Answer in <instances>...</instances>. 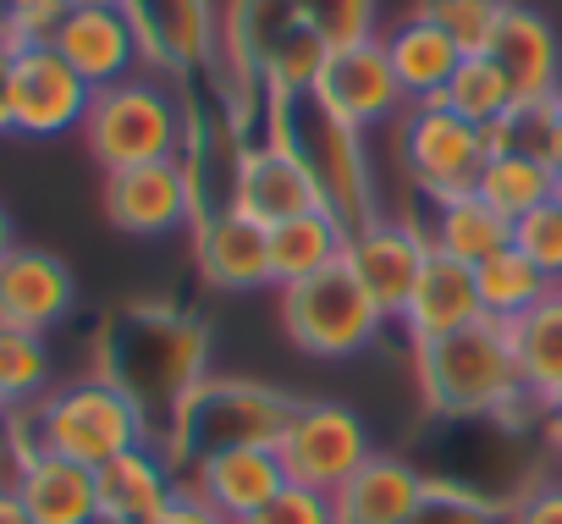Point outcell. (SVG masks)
Listing matches in <instances>:
<instances>
[{
	"instance_id": "obj_1",
	"label": "cell",
	"mask_w": 562,
	"mask_h": 524,
	"mask_svg": "<svg viewBox=\"0 0 562 524\" xmlns=\"http://www.w3.org/2000/svg\"><path fill=\"white\" fill-rule=\"evenodd\" d=\"M0 425H7L12 458L56 453V458H72V464H89V469H100V464L155 442L149 414L100 370L50 387L34 409L0 414Z\"/></svg>"
},
{
	"instance_id": "obj_12",
	"label": "cell",
	"mask_w": 562,
	"mask_h": 524,
	"mask_svg": "<svg viewBox=\"0 0 562 524\" xmlns=\"http://www.w3.org/2000/svg\"><path fill=\"white\" fill-rule=\"evenodd\" d=\"M94 89L61 62L56 45H23L12 56V133L56 138L83 127Z\"/></svg>"
},
{
	"instance_id": "obj_4",
	"label": "cell",
	"mask_w": 562,
	"mask_h": 524,
	"mask_svg": "<svg viewBox=\"0 0 562 524\" xmlns=\"http://www.w3.org/2000/svg\"><path fill=\"white\" fill-rule=\"evenodd\" d=\"M265 105H270V133H265V138L288 144V149L304 160V171L315 177L326 210H331L348 232L364 226V221H375V215H386V210L375 204L370 155H364V138H359L353 122H342L315 89H304V94H276V100H265Z\"/></svg>"
},
{
	"instance_id": "obj_46",
	"label": "cell",
	"mask_w": 562,
	"mask_h": 524,
	"mask_svg": "<svg viewBox=\"0 0 562 524\" xmlns=\"http://www.w3.org/2000/svg\"><path fill=\"white\" fill-rule=\"evenodd\" d=\"M12 248H18V226H12V210L0 204V259H7Z\"/></svg>"
},
{
	"instance_id": "obj_5",
	"label": "cell",
	"mask_w": 562,
	"mask_h": 524,
	"mask_svg": "<svg viewBox=\"0 0 562 524\" xmlns=\"http://www.w3.org/2000/svg\"><path fill=\"white\" fill-rule=\"evenodd\" d=\"M83 149L94 155V166L127 171V166H155V160H182L188 144V105L155 78V73H133L122 83L94 89L89 116H83Z\"/></svg>"
},
{
	"instance_id": "obj_3",
	"label": "cell",
	"mask_w": 562,
	"mask_h": 524,
	"mask_svg": "<svg viewBox=\"0 0 562 524\" xmlns=\"http://www.w3.org/2000/svg\"><path fill=\"white\" fill-rule=\"evenodd\" d=\"M414 370L430 414L447 420H491L524 403L513 332L502 321H474L436 343H414Z\"/></svg>"
},
{
	"instance_id": "obj_38",
	"label": "cell",
	"mask_w": 562,
	"mask_h": 524,
	"mask_svg": "<svg viewBox=\"0 0 562 524\" xmlns=\"http://www.w3.org/2000/svg\"><path fill=\"white\" fill-rule=\"evenodd\" d=\"M299 12L331 51L375 40V0H299Z\"/></svg>"
},
{
	"instance_id": "obj_49",
	"label": "cell",
	"mask_w": 562,
	"mask_h": 524,
	"mask_svg": "<svg viewBox=\"0 0 562 524\" xmlns=\"http://www.w3.org/2000/svg\"><path fill=\"white\" fill-rule=\"evenodd\" d=\"M557 409H562V403H557Z\"/></svg>"
},
{
	"instance_id": "obj_27",
	"label": "cell",
	"mask_w": 562,
	"mask_h": 524,
	"mask_svg": "<svg viewBox=\"0 0 562 524\" xmlns=\"http://www.w3.org/2000/svg\"><path fill=\"white\" fill-rule=\"evenodd\" d=\"M507 332H513V354L524 376V403L551 414L562 403V293H546Z\"/></svg>"
},
{
	"instance_id": "obj_37",
	"label": "cell",
	"mask_w": 562,
	"mask_h": 524,
	"mask_svg": "<svg viewBox=\"0 0 562 524\" xmlns=\"http://www.w3.org/2000/svg\"><path fill=\"white\" fill-rule=\"evenodd\" d=\"M502 519H507V508H496L452 480H430L408 524H502Z\"/></svg>"
},
{
	"instance_id": "obj_2",
	"label": "cell",
	"mask_w": 562,
	"mask_h": 524,
	"mask_svg": "<svg viewBox=\"0 0 562 524\" xmlns=\"http://www.w3.org/2000/svg\"><path fill=\"white\" fill-rule=\"evenodd\" d=\"M100 376H111L149 414V425L171 420L204 381V326L160 304L116 310L100 332Z\"/></svg>"
},
{
	"instance_id": "obj_18",
	"label": "cell",
	"mask_w": 562,
	"mask_h": 524,
	"mask_svg": "<svg viewBox=\"0 0 562 524\" xmlns=\"http://www.w3.org/2000/svg\"><path fill=\"white\" fill-rule=\"evenodd\" d=\"M182 491H193L204 508H215L226 524L259 513L281 486H288V469H281L276 447H221V453H199L182 464Z\"/></svg>"
},
{
	"instance_id": "obj_7",
	"label": "cell",
	"mask_w": 562,
	"mask_h": 524,
	"mask_svg": "<svg viewBox=\"0 0 562 524\" xmlns=\"http://www.w3.org/2000/svg\"><path fill=\"white\" fill-rule=\"evenodd\" d=\"M276 315L288 343L315 359H353L386 332V310L364 293V282L348 271V259H337L331 271L310 282L276 288Z\"/></svg>"
},
{
	"instance_id": "obj_13",
	"label": "cell",
	"mask_w": 562,
	"mask_h": 524,
	"mask_svg": "<svg viewBox=\"0 0 562 524\" xmlns=\"http://www.w3.org/2000/svg\"><path fill=\"white\" fill-rule=\"evenodd\" d=\"M304 29L299 0H226L221 12V67H226V100L243 111L248 94H265L270 56Z\"/></svg>"
},
{
	"instance_id": "obj_6",
	"label": "cell",
	"mask_w": 562,
	"mask_h": 524,
	"mask_svg": "<svg viewBox=\"0 0 562 524\" xmlns=\"http://www.w3.org/2000/svg\"><path fill=\"white\" fill-rule=\"evenodd\" d=\"M299 398L259 387V381H237V376H204L182 409L171 414V447L177 458H199V453H221V447H276L281 431L293 425Z\"/></svg>"
},
{
	"instance_id": "obj_39",
	"label": "cell",
	"mask_w": 562,
	"mask_h": 524,
	"mask_svg": "<svg viewBox=\"0 0 562 524\" xmlns=\"http://www.w3.org/2000/svg\"><path fill=\"white\" fill-rule=\"evenodd\" d=\"M67 12H72V0H0V40L12 51L50 45Z\"/></svg>"
},
{
	"instance_id": "obj_44",
	"label": "cell",
	"mask_w": 562,
	"mask_h": 524,
	"mask_svg": "<svg viewBox=\"0 0 562 524\" xmlns=\"http://www.w3.org/2000/svg\"><path fill=\"white\" fill-rule=\"evenodd\" d=\"M0 524H34L29 519V508H23V497L7 486V491H0Z\"/></svg>"
},
{
	"instance_id": "obj_35",
	"label": "cell",
	"mask_w": 562,
	"mask_h": 524,
	"mask_svg": "<svg viewBox=\"0 0 562 524\" xmlns=\"http://www.w3.org/2000/svg\"><path fill=\"white\" fill-rule=\"evenodd\" d=\"M513 0H419V18H430L436 29H447L463 56H480L496 34V23L507 18Z\"/></svg>"
},
{
	"instance_id": "obj_47",
	"label": "cell",
	"mask_w": 562,
	"mask_h": 524,
	"mask_svg": "<svg viewBox=\"0 0 562 524\" xmlns=\"http://www.w3.org/2000/svg\"><path fill=\"white\" fill-rule=\"evenodd\" d=\"M546 436H551V447H557V458H562V409L546 414Z\"/></svg>"
},
{
	"instance_id": "obj_14",
	"label": "cell",
	"mask_w": 562,
	"mask_h": 524,
	"mask_svg": "<svg viewBox=\"0 0 562 524\" xmlns=\"http://www.w3.org/2000/svg\"><path fill=\"white\" fill-rule=\"evenodd\" d=\"M105 215L127 237H171L199 221L193 182L182 160H155V166H127L105 177Z\"/></svg>"
},
{
	"instance_id": "obj_41",
	"label": "cell",
	"mask_w": 562,
	"mask_h": 524,
	"mask_svg": "<svg viewBox=\"0 0 562 524\" xmlns=\"http://www.w3.org/2000/svg\"><path fill=\"white\" fill-rule=\"evenodd\" d=\"M502 524H562V480H540L507 502Z\"/></svg>"
},
{
	"instance_id": "obj_36",
	"label": "cell",
	"mask_w": 562,
	"mask_h": 524,
	"mask_svg": "<svg viewBox=\"0 0 562 524\" xmlns=\"http://www.w3.org/2000/svg\"><path fill=\"white\" fill-rule=\"evenodd\" d=\"M513 248L529 259V266L551 282V288H562V204H540V210H529V215H518L513 221Z\"/></svg>"
},
{
	"instance_id": "obj_8",
	"label": "cell",
	"mask_w": 562,
	"mask_h": 524,
	"mask_svg": "<svg viewBox=\"0 0 562 524\" xmlns=\"http://www.w3.org/2000/svg\"><path fill=\"white\" fill-rule=\"evenodd\" d=\"M403 166H408V182L430 199V204H447V199H463V193H480V171L491 160V144H485V127L452 116L441 100H425V105H408L403 111Z\"/></svg>"
},
{
	"instance_id": "obj_32",
	"label": "cell",
	"mask_w": 562,
	"mask_h": 524,
	"mask_svg": "<svg viewBox=\"0 0 562 524\" xmlns=\"http://www.w3.org/2000/svg\"><path fill=\"white\" fill-rule=\"evenodd\" d=\"M50 392V348L34 332L0 326V414L34 409Z\"/></svg>"
},
{
	"instance_id": "obj_15",
	"label": "cell",
	"mask_w": 562,
	"mask_h": 524,
	"mask_svg": "<svg viewBox=\"0 0 562 524\" xmlns=\"http://www.w3.org/2000/svg\"><path fill=\"white\" fill-rule=\"evenodd\" d=\"M315 94L342 122H353L359 133L408 111V94H403V83L392 73V56H386V40L381 34L375 40H359V45H337L326 56V73H321Z\"/></svg>"
},
{
	"instance_id": "obj_20",
	"label": "cell",
	"mask_w": 562,
	"mask_h": 524,
	"mask_svg": "<svg viewBox=\"0 0 562 524\" xmlns=\"http://www.w3.org/2000/svg\"><path fill=\"white\" fill-rule=\"evenodd\" d=\"M232 210L254 215L259 226H281L293 215H310V210H326L315 177L304 171V160L276 144V138H259L243 149V166H237V188H232Z\"/></svg>"
},
{
	"instance_id": "obj_21",
	"label": "cell",
	"mask_w": 562,
	"mask_h": 524,
	"mask_svg": "<svg viewBox=\"0 0 562 524\" xmlns=\"http://www.w3.org/2000/svg\"><path fill=\"white\" fill-rule=\"evenodd\" d=\"M94 486H100V524H155L171 508V497L182 491L155 442L100 464Z\"/></svg>"
},
{
	"instance_id": "obj_33",
	"label": "cell",
	"mask_w": 562,
	"mask_h": 524,
	"mask_svg": "<svg viewBox=\"0 0 562 524\" xmlns=\"http://www.w3.org/2000/svg\"><path fill=\"white\" fill-rule=\"evenodd\" d=\"M513 100H518V94H513V83L502 78V67H496L485 51H480V56H463V67H458V73H452V83L441 89V105H447L452 116L474 122V127L502 122Z\"/></svg>"
},
{
	"instance_id": "obj_23",
	"label": "cell",
	"mask_w": 562,
	"mask_h": 524,
	"mask_svg": "<svg viewBox=\"0 0 562 524\" xmlns=\"http://www.w3.org/2000/svg\"><path fill=\"white\" fill-rule=\"evenodd\" d=\"M12 491L23 497L34 524H100V486L89 464L56 458V453H29L18 458Z\"/></svg>"
},
{
	"instance_id": "obj_31",
	"label": "cell",
	"mask_w": 562,
	"mask_h": 524,
	"mask_svg": "<svg viewBox=\"0 0 562 524\" xmlns=\"http://www.w3.org/2000/svg\"><path fill=\"white\" fill-rule=\"evenodd\" d=\"M474 282H480V310H485V321H502V326H513V321L529 315L546 293H557L518 248H502L496 259H485V266L474 271Z\"/></svg>"
},
{
	"instance_id": "obj_17",
	"label": "cell",
	"mask_w": 562,
	"mask_h": 524,
	"mask_svg": "<svg viewBox=\"0 0 562 524\" xmlns=\"http://www.w3.org/2000/svg\"><path fill=\"white\" fill-rule=\"evenodd\" d=\"M193 266L215 293H259L276 288L270 277V226L243 210H215L193 221Z\"/></svg>"
},
{
	"instance_id": "obj_25",
	"label": "cell",
	"mask_w": 562,
	"mask_h": 524,
	"mask_svg": "<svg viewBox=\"0 0 562 524\" xmlns=\"http://www.w3.org/2000/svg\"><path fill=\"white\" fill-rule=\"evenodd\" d=\"M474 321H485L474 266H463V259L430 248L425 271H419V288H414V299H408V310H403L408 337H414V343H436V337L463 332V326H474Z\"/></svg>"
},
{
	"instance_id": "obj_34",
	"label": "cell",
	"mask_w": 562,
	"mask_h": 524,
	"mask_svg": "<svg viewBox=\"0 0 562 524\" xmlns=\"http://www.w3.org/2000/svg\"><path fill=\"white\" fill-rule=\"evenodd\" d=\"M480 199L496 215L518 221V215H529L551 199V166H540L529 155H491L485 171H480Z\"/></svg>"
},
{
	"instance_id": "obj_22",
	"label": "cell",
	"mask_w": 562,
	"mask_h": 524,
	"mask_svg": "<svg viewBox=\"0 0 562 524\" xmlns=\"http://www.w3.org/2000/svg\"><path fill=\"white\" fill-rule=\"evenodd\" d=\"M485 56L502 67V78L513 83L518 100H540V94H562V45L551 34V23L529 7H507V18L496 23Z\"/></svg>"
},
{
	"instance_id": "obj_30",
	"label": "cell",
	"mask_w": 562,
	"mask_h": 524,
	"mask_svg": "<svg viewBox=\"0 0 562 524\" xmlns=\"http://www.w3.org/2000/svg\"><path fill=\"white\" fill-rule=\"evenodd\" d=\"M491 155H529L540 166H562V94H540V100H513L502 122L485 127Z\"/></svg>"
},
{
	"instance_id": "obj_24",
	"label": "cell",
	"mask_w": 562,
	"mask_h": 524,
	"mask_svg": "<svg viewBox=\"0 0 562 524\" xmlns=\"http://www.w3.org/2000/svg\"><path fill=\"white\" fill-rule=\"evenodd\" d=\"M425 486L430 475H419L408 458L375 453L359 475H348L331 491V508H337V524H408Z\"/></svg>"
},
{
	"instance_id": "obj_29",
	"label": "cell",
	"mask_w": 562,
	"mask_h": 524,
	"mask_svg": "<svg viewBox=\"0 0 562 524\" xmlns=\"http://www.w3.org/2000/svg\"><path fill=\"white\" fill-rule=\"evenodd\" d=\"M430 248L436 254H452L463 259V266H485V259H496L502 248H513V221L496 215L480 193H463V199H447L436 204L430 215Z\"/></svg>"
},
{
	"instance_id": "obj_28",
	"label": "cell",
	"mask_w": 562,
	"mask_h": 524,
	"mask_svg": "<svg viewBox=\"0 0 562 524\" xmlns=\"http://www.w3.org/2000/svg\"><path fill=\"white\" fill-rule=\"evenodd\" d=\"M342 254H348V226L331 210H310V215H293V221L270 226V277H276V288H293V282H310V277L331 271Z\"/></svg>"
},
{
	"instance_id": "obj_50",
	"label": "cell",
	"mask_w": 562,
	"mask_h": 524,
	"mask_svg": "<svg viewBox=\"0 0 562 524\" xmlns=\"http://www.w3.org/2000/svg\"><path fill=\"white\" fill-rule=\"evenodd\" d=\"M557 293H562V288H557Z\"/></svg>"
},
{
	"instance_id": "obj_9",
	"label": "cell",
	"mask_w": 562,
	"mask_h": 524,
	"mask_svg": "<svg viewBox=\"0 0 562 524\" xmlns=\"http://www.w3.org/2000/svg\"><path fill=\"white\" fill-rule=\"evenodd\" d=\"M276 458L288 469V486H310V491H337L348 475H359L375 447H370V425L359 409L348 403H299L293 425L281 431Z\"/></svg>"
},
{
	"instance_id": "obj_10",
	"label": "cell",
	"mask_w": 562,
	"mask_h": 524,
	"mask_svg": "<svg viewBox=\"0 0 562 524\" xmlns=\"http://www.w3.org/2000/svg\"><path fill=\"white\" fill-rule=\"evenodd\" d=\"M138 34L144 73L155 78H199L221 62V18L210 0H122Z\"/></svg>"
},
{
	"instance_id": "obj_48",
	"label": "cell",
	"mask_w": 562,
	"mask_h": 524,
	"mask_svg": "<svg viewBox=\"0 0 562 524\" xmlns=\"http://www.w3.org/2000/svg\"><path fill=\"white\" fill-rule=\"evenodd\" d=\"M551 204H562V166L551 171Z\"/></svg>"
},
{
	"instance_id": "obj_19",
	"label": "cell",
	"mask_w": 562,
	"mask_h": 524,
	"mask_svg": "<svg viewBox=\"0 0 562 524\" xmlns=\"http://www.w3.org/2000/svg\"><path fill=\"white\" fill-rule=\"evenodd\" d=\"M78 304V282L50 248H12L0 259V326L50 337Z\"/></svg>"
},
{
	"instance_id": "obj_42",
	"label": "cell",
	"mask_w": 562,
	"mask_h": 524,
	"mask_svg": "<svg viewBox=\"0 0 562 524\" xmlns=\"http://www.w3.org/2000/svg\"><path fill=\"white\" fill-rule=\"evenodd\" d=\"M155 524H226V519H221L215 508H204L193 491H177V497H171V508H166Z\"/></svg>"
},
{
	"instance_id": "obj_45",
	"label": "cell",
	"mask_w": 562,
	"mask_h": 524,
	"mask_svg": "<svg viewBox=\"0 0 562 524\" xmlns=\"http://www.w3.org/2000/svg\"><path fill=\"white\" fill-rule=\"evenodd\" d=\"M12 475H18V458H12V442H7V425H0V491L12 486Z\"/></svg>"
},
{
	"instance_id": "obj_11",
	"label": "cell",
	"mask_w": 562,
	"mask_h": 524,
	"mask_svg": "<svg viewBox=\"0 0 562 524\" xmlns=\"http://www.w3.org/2000/svg\"><path fill=\"white\" fill-rule=\"evenodd\" d=\"M348 271L364 282V293L386 310V321H403L419 271L430 259V232H419L408 215H375L348 232Z\"/></svg>"
},
{
	"instance_id": "obj_43",
	"label": "cell",
	"mask_w": 562,
	"mask_h": 524,
	"mask_svg": "<svg viewBox=\"0 0 562 524\" xmlns=\"http://www.w3.org/2000/svg\"><path fill=\"white\" fill-rule=\"evenodd\" d=\"M12 45H0V133H12Z\"/></svg>"
},
{
	"instance_id": "obj_16",
	"label": "cell",
	"mask_w": 562,
	"mask_h": 524,
	"mask_svg": "<svg viewBox=\"0 0 562 524\" xmlns=\"http://www.w3.org/2000/svg\"><path fill=\"white\" fill-rule=\"evenodd\" d=\"M50 45L89 89H105V83L144 73V51H138V34L122 12V0H72V12L61 18Z\"/></svg>"
},
{
	"instance_id": "obj_40",
	"label": "cell",
	"mask_w": 562,
	"mask_h": 524,
	"mask_svg": "<svg viewBox=\"0 0 562 524\" xmlns=\"http://www.w3.org/2000/svg\"><path fill=\"white\" fill-rule=\"evenodd\" d=\"M237 524H337V508L326 491H310V486H281L259 513L237 519Z\"/></svg>"
},
{
	"instance_id": "obj_26",
	"label": "cell",
	"mask_w": 562,
	"mask_h": 524,
	"mask_svg": "<svg viewBox=\"0 0 562 524\" xmlns=\"http://www.w3.org/2000/svg\"><path fill=\"white\" fill-rule=\"evenodd\" d=\"M386 56H392V73L408 94V105H425V100H441V89L452 83V73L463 67V45L436 29L430 18L408 12L392 34H386Z\"/></svg>"
}]
</instances>
